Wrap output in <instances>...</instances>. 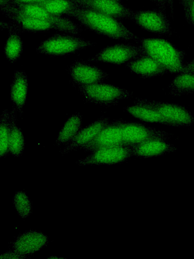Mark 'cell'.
<instances>
[{"label": "cell", "instance_id": "cell-1", "mask_svg": "<svg viewBox=\"0 0 194 259\" xmlns=\"http://www.w3.org/2000/svg\"><path fill=\"white\" fill-rule=\"evenodd\" d=\"M68 17L76 19L85 28L111 39L136 42L139 39L121 19L101 12L80 7Z\"/></svg>", "mask_w": 194, "mask_h": 259}, {"label": "cell", "instance_id": "cell-2", "mask_svg": "<svg viewBox=\"0 0 194 259\" xmlns=\"http://www.w3.org/2000/svg\"><path fill=\"white\" fill-rule=\"evenodd\" d=\"M144 52L160 63L168 72L178 73L185 65V52L168 40L161 37H139Z\"/></svg>", "mask_w": 194, "mask_h": 259}, {"label": "cell", "instance_id": "cell-3", "mask_svg": "<svg viewBox=\"0 0 194 259\" xmlns=\"http://www.w3.org/2000/svg\"><path fill=\"white\" fill-rule=\"evenodd\" d=\"M1 10L5 15L19 14L49 22L60 32L77 35L83 31L81 25L72 21L69 17L52 13L39 4L12 5Z\"/></svg>", "mask_w": 194, "mask_h": 259}, {"label": "cell", "instance_id": "cell-4", "mask_svg": "<svg viewBox=\"0 0 194 259\" xmlns=\"http://www.w3.org/2000/svg\"><path fill=\"white\" fill-rule=\"evenodd\" d=\"M95 42L70 33L60 32L42 41L36 48L38 53L51 57L67 55L91 47Z\"/></svg>", "mask_w": 194, "mask_h": 259}, {"label": "cell", "instance_id": "cell-5", "mask_svg": "<svg viewBox=\"0 0 194 259\" xmlns=\"http://www.w3.org/2000/svg\"><path fill=\"white\" fill-rule=\"evenodd\" d=\"M76 87L86 102L106 107L116 105L120 100L128 99L133 95L125 89L102 82Z\"/></svg>", "mask_w": 194, "mask_h": 259}, {"label": "cell", "instance_id": "cell-6", "mask_svg": "<svg viewBox=\"0 0 194 259\" xmlns=\"http://www.w3.org/2000/svg\"><path fill=\"white\" fill-rule=\"evenodd\" d=\"M134 103L156 110L174 127H188L194 124V117L191 112L179 104L138 97L135 98Z\"/></svg>", "mask_w": 194, "mask_h": 259}, {"label": "cell", "instance_id": "cell-7", "mask_svg": "<svg viewBox=\"0 0 194 259\" xmlns=\"http://www.w3.org/2000/svg\"><path fill=\"white\" fill-rule=\"evenodd\" d=\"M123 144L132 147L153 139L169 140L173 134L157 130L139 122L127 121L120 119Z\"/></svg>", "mask_w": 194, "mask_h": 259}, {"label": "cell", "instance_id": "cell-8", "mask_svg": "<svg viewBox=\"0 0 194 259\" xmlns=\"http://www.w3.org/2000/svg\"><path fill=\"white\" fill-rule=\"evenodd\" d=\"M131 20L141 29L154 34L168 36L173 34L166 12L159 8L134 11Z\"/></svg>", "mask_w": 194, "mask_h": 259}, {"label": "cell", "instance_id": "cell-9", "mask_svg": "<svg viewBox=\"0 0 194 259\" xmlns=\"http://www.w3.org/2000/svg\"><path fill=\"white\" fill-rule=\"evenodd\" d=\"M145 52L141 45L120 43L108 46L85 62H102L120 65L126 64Z\"/></svg>", "mask_w": 194, "mask_h": 259}, {"label": "cell", "instance_id": "cell-10", "mask_svg": "<svg viewBox=\"0 0 194 259\" xmlns=\"http://www.w3.org/2000/svg\"><path fill=\"white\" fill-rule=\"evenodd\" d=\"M131 157L130 146L119 145L94 150L86 157L78 160L76 163L81 166L113 165L126 162Z\"/></svg>", "mask_w": 194, "mask_h": 259}, {"label": "cell", "instance_id": "cell-11", "mask_svg": "<svg viewBox=\"0 0 194 259\" xmlns=\"http://www.w3.org/2000/svg\"><path fill=\"white\" fill-rule=\"evenodd\" d=\"M71 82L75 87L102 82L109 74L85 61L76 60L68 68Z\"/></svg>", "mask_w": 194, "mask_h": 259}, {"label": "cell", "instance_id": "cell-12", "mask_svg": "<svg viewBox=\"0 0 194 259\" xmlns=\"http://www.w3.org/2000/svg\"><path fill=\"white\" fill-rule=\"evenodd\" d=\"M119 145H124L120 119L108 122L90 142L80 149L85 151L92 152L102 148Z\"/></svg>", "mask_w": 194, "mask_h": 259}, {"label": "cell", "instance_id": "cell-13", "mask_svg": "<svg viewBox=\"0 0 194 259\" xmlns=\"http://www.w3.org/2000/svg\"><path fill=\"white\" fill-rule=\"evenodd\" d=\"M80 7L120 19L131 20L134 11L115 0H72Z\"/></svg>", "mask_w": 194, "mask_h": 259}, {"label": "cell", "instance_id": "cell-14", "mask_svg": "<svg viewBox=\"0 0 194 259\" xmlns=\"http://www.w3.org/2000/svg\"><path fill=\"white\" fill-rule=\"evenodd\" d=\"M48 242V237L42 232L29 230L19 235L12 245L14 251L26 256L39 251Z\"/></svg>", "mask_w": 194, "mask_h": 259}, {"label": "cell", "instance_id": "cell-15", "mask_svg": "<svg viewBox=\"0 0 194 259\" xmlns=\"http://www.w3.org/2000/svg\"><path fill=\"white\" fill-rule=\"evenodd\" d=\"M5 15L11 20V23H1V25H4L8 29H13L20 32L27 31L33 33L45 32L51 29L57 30L53 24L46 21L19 14H8Z\"/></svg>", "mask_w": 194, "mask_h": 259}, {"label": "cell", "instance_id": "cell-16", "mask_svg": "<svg viewBox=\"0 0 194 259\" xmlns=\"http://www.w3.org/2000/svg\"><path fill=\"white\" fill-rule=\"evenodd\" d=\"M125 66L131 72L143 78L168 73L160 63L146 52L126 63Z\"/></svg>", "mask_w": 194, "mask_h": 259}, {"label": "cell", "instance_id": "cell-17", "mask_svg": "<svg viewBox=\"0 0 194 259\" xmlns=\"http://www.w3.org/2000/svg\"><path fill=\"white\" fill-rule=\"evenodd\" d=\"M132 157L151 158L160 156L177 150L174 144L162 139H153L130 147Z\"/></svg>", "mask_w": 194, "mask_h": 259}, {"label": "cell", "instance_id": "cell-18", "mask_svg": "<svg viewBox=\"0 0 194 259\" xmlns=\"http://www.w3.org/2000/svg\"><path fill=\"white\" fill-rule=\"evenodd\" d=\"M110 118L104 116L82 128L75 137L61 151L62 154L80 149L82 146L90 142L100 132L102 128L109 122Z\"/></svg>", "mask_w": 194, "mask_h": 259}, {"label": "cell", "instance_id": "cell-19", "mask_svg": "<svg viewBox=\"0 0 194 259\" xmlns=\"http://www.w3.org/2000/svg\"><path fill=\"white\" fill-rule=\"evenodd\" d=\"M28 89L27 76L24 70H15L11 84L10 99L13 106L16 107L21 116L23 108L27 98Z\"/></svg>", "mask_w": 194, "mask_h": 259}, {"label": "cell", "instance_id": "cell-20", "mask_svg": "<svg viewBox=\"0 0 194 259\" xmlns=\"http://www.w3.org/2000/svg\"><path fill=\"white\" fill-rule=\"evenodd\" d=\"M124 109L132 116L141 121L173 126V125L160 113L151 108L134 104L125 107Z\"/></svg>", "mask_w": 194, "mask_h": 259}, {"label": "cell", "instance_id": "cell-21", "mask_svg": "<svg viewBox=\"0 0 194 259\" xmlns=\"http://www.w3.org/2000/svg\"><path fill=\"white\" fill-rule=\"evenodd\" d=\"M17 109L13 106L10 111L11 133L9 144V153L15 157L22 155L25 147L24 138L21 129L17 125Z\"/></svg>", "mask_w": 194, "mask_h": 259}, {"label": "cell", "instance_id": "cell-22", "mask_svg": "<svg viewBox=\"0 0 194 259\" xmlns=\"http://www.w3.org/2000/svg\"><path fill=\"white\" fill-rule=\"evenodd\" d=\"M82 116L79 112L69 117L58 134L56 144H67L72 140L82 128Z\"/></svg>", "mask_w": 194, "mask_h": 259}, {"label": "cell", "instance_id": "cell-23", "mask_svg": "<svg viewBox=\"0 0 194 259\" xmlns=\"http://www.w3.org/2000/svg\"><path fill=\"white\" fill-rule=\"evenodd\" d=\"M169 89V94L174 96L194 93V73H177L170 83Z\"/></svg>", "mask_w": 194, "mask_h": 259}, {"label": "cell", "instance_id": "cell-24", "mask_svg": "<svg viewBox=\"0 0 194 259\" xmlns=\"http://www.w3.org/2000/svg\"><path fill=\"white\" fill-rule=\"evenodd\" d=\"M9 30V36L4 46V54L10 63L13 64L20 58L23 44L20 32L13 29Z\"/></svg>", "mask_w": 194, "mask_h": 259}, {"label": "cell", "instance_id": "cell-25", "mask_svg": "<svg viewBox=\"0 0 194 259\" xmlns=\"http://www.w3.org/2000/svg\"><path fill=\"white\" fill-rule=\"evenodd\" d=\"M39 5L52 13L68 17L70 14L80 7L72 0H47Z\"/></svg>", "mask_w": 194, "mask_h": 259}, {"label": "cell", "instance_id": "cell-26", "mask_svg": "<svg viewBox=\"0 0 194 259\" xmlns=\"http://www.w3.org/2000/svg\"><path fill=\"white\" fill-rule=\"evenodd\" d=\"M11 133V116L8 110L4 109L0 118V156H6L9 153V144Z\"/></svg>", "mask_w": 194, "mask_h": 259}, {"label": "cell", "instance_id": "cell-27", "mask_svg": "<svg viewBox=\"0 0 194 259\" xmlns=\"http://www.w3.org/2000/svg\"><path fill=\"white\" fill-rule=\"evenodd\" d=\"M13 204L18 213L22 218H26L32 213V203L25 192H17L14 196Z\"/></svg>", "mask_w": 194, "mask_h": 259}, {"label": "cell", "instance_id": "cell-28", "mask_svg": "<svg viewBox=\"0 0 194 259\" xmlns=\"http://www.w3.org/2000/svg\"><path fill=\"white\" fill-rule=\"evenodd\" d=\"M183 9L186 21L194 28V0H188Z\"/></svg>", "mask_w": 194, "mask_h": 259}, {"label": "cell", "instance_id": "cell-29", "mask_svg": "<svg viewBox=\"0 0 194 259\" xmlns=\"http://www.w3.org/2000/svg\"><path fill=\"white\" fill-rule=\"evenodd\" d=\"M46 1L47 0H9L7 7L19 4H39Z\"/></svg>", "mask_w": 194, "mask_h": 259}, {"label": "cell", "instance_id": "cell-30", "mask_svg": "<svg viewBox=\"0 0 194 259\" xmlns=\"http://www.w3.org/2000/svg\"><path fill=\"white\" fill-rule=\"evenodd\" d=\"M26 257V255L19 254L14 250H10L2 254L0 258H25Z\"/></svg>", "mask_w": 194, "mask_h": 259}, {"label": "cell", "instance_id": "cell-31", "mask_svg": "<svg viewBox=\"0 0 194 259\" xmlns=\"http://www.w3.org/2000/svg\"><path fill=\"white\" fill-rule=\"evenodd\" d=\"M154 3L158 8L166 12L168 7V0H150Z\"/></svg>", "mask_w": 194, "mask_h": 259}, {"label": "cell", "instance_id": "cell-32", "mask_svg": "<svg viewBox=\"0 0 194 259\" xmlns=\"http://www.w3.org/2000/svg\"><path fill=\"white\" fill-rule=\"evenodd\" d=\"M181 72H189L194 73V58L185 64Z\"/></svg>", "mask_w": 194, "mask_h": 259}, {"label": "cell", "instance_id": "cell-33", "mask_svg": "<svg viewBox=\"0 0 194 259\" xmlns=\"http://www.w3.org/2000/svg\"><path fill=\"white\" fill-rule=\"evenodd\" d=\"M174 1V0H168V7H169L170 10L171 16H173V14L174 13L173 12H174V11H173Z\"/></svg>", "mask_w": 194, "mask_h": 259}, {"label": "cell", "instance_id": "cell-34", "mask_svg": "<svg viewBox=\"0 0 194 259\" xmlns=\"http://www.w3.org/2000/svg\"><path fill=\"white\" fill-rule=\"evenodd\" d=\"M180 3L182 6V7L186 4V3L188 1V0H179Z\"/></svg>", "mask_w": 194, "mask_h": 259}, {"label": "cell", "instance_id": "cell-35", "mask_svg": "<svg viewBox=\"0 0 194 259\" xmlns=\"http://www.w3.org/2000/svg\"><path fill=\"white\" fill-rule=\"evenodd\" d=\"M115 1H120V2L122 0H115Z\"/></svg>", "mask_w": 194, "mask_h": 259}]
</instances>
